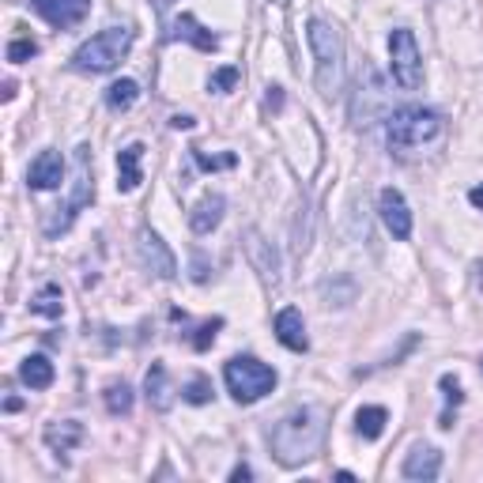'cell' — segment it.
Listing matches in <instances>:
<instances>
[{
	"label": "cell",
	"mask_w": 483,
	"mask_h": 483,
	"mask_svg": "<svg viewBox=\"0 0 483 483\" xmlns=\"http://www.w3.org/2000/svg\"><path fill=\"white\" fill-rule=\"evenodd\" d=\"M246 257L253 264V272H257L268 288H276L280 283V253L272 242H264L261 231H246Z\"/></svg>",
	"instance_id": "12"
},
{
	"label": "cell",
	"mask_w": 483,
	"mask_h": 483,
	"mask_svg": "<svg viewBox=\"0 0 483 483\" xmlns=\"http://www.w3.org/2000/svg\"><path fill=\"white\" fill-rule=\"evenodd\" d=\"M389 61H393V80L401 83L404 91H416L423 83V57L416 46V34L408 27H396L389 34Z\"/></svg>",
	"instance_id": "7"
},
{
	"label": "cell",
	"mask_w": 483,
	"mask_h": 483,
	"mask_svg": "<svg viewBox=\"0 0 483 483\" xmlns=\"http://www.w3.org/2000/svg\"><path fill=\"white\" fill-rule=\"evenodd\" d=\"M95 201V181H91V148L80 144L76 148V178H73V196H68L65 208H57V216L46 223V234H61L73 226V219L80 216V208H88Z\"/></svg>",
	"instance_id": "6"
},
{
	"label": "cell",
	"mask_w": 483,
	"mask_h": 483,
	"mask_svg": "<svg viewBox=\"0 0 483 483\" xmlns=\"http://www.w3.org/2000/svg\"><path fill=\"white\" fill-rule=\"evenodd\" d=\"M231 479H234V483H242V479H253V468H249V464H238L234 472H231Z\"/></svg>",
	"instance_id": "35"
},
{
	"label": "cell",
	"mask_w": 483,
	"mask_h": 483,
	"mask_svg": "<svg viewBox=\"0 0 483 483\" xmlns=\"http://www.w3.org/2000/svg\"><path fill=\"white\" fill-rule=\"evenodd\" d=\"M306 42L310 53H314V83L325 98L340 95V83H344V38L333 23L325 19H310L306 23Z\"/></svg>",
	"instance_id": "2"
},
{
	"label": "cell",
	"mask_w": 483,
	"mask_h": 483,
	"mask_svg": "<svg viewBox=\"0 0 483 483\" xmlns=\"http://www.w3.org/2000/svg\"><path fill=\"white\" fill-rule=\"evenodd\" d=\"M268 106H272V110L283 106V91H280V88H268Z\"/></svg>",
	"instance_id": "36"
},
{
	"label": "cell",
	"mask_w": 483,
	"mask_h": 483,
	"mask_svg": "<svg viewBox=\"0 0 483 483\" xmlns=\"http://www.w3.org/2000/svg\"><path fill=\"white\" fill-rule=\"evenodd\" d=\"M129 50H133V27H106V31L91 34L73 53V68L83 76H103V73H113Z\"/></svg>",
	"instance_id": "3"
},
{
	"label": "cell",
	"mask_w": 483,
	"mask_h": 483,
	"mask_svg": "<svg viewBox=\"0 0 483 483\" xmlns=\"http://www.w3.org/2000/svg\"><path fill=\"white\" fill-rule=\"evenodd\" d=\"M170 38H174V42H189V46L204 50V53L219 50V38L211 34L208 27H201V23H196V16H189V12H181V16L174 19V31H170Z\"/></svg>",
	"instance_id": "18"
},
{
	"label": "cell",
	"mask_w": 483,
	"mask_h": 483,
	"mask_svg": "<svg viewBox=\"0 0 483 483\" xmlns=\"http://www.w3.org/2000/svg\"><path fill=\"white\" fill-rule=\"evenodd\" d=\"M401 476H404V479H423V483L438 479V476H442V449L427 446V442L411 446L408 457H404V464H401Z\"/></svg>",
	"instance_id": "13"
},
{
	"label": "cell",
	"mask_w": 483,
	"mask_h": 483,
	"mask_svg": "<svg viewBox=\"0 0 483 483\" xmlns=\"http://www.w3.org/2000/svg\"><path fill=\"white\" fill-rule=\"evenodd\" d=\"M31 8L50 27H57V31H68V27H76V23L88 19L91 0H31Z\"/></svg>",
	"instance_id": "10"
},
{
	"label": "cell",
	"mask_w": 483,
	"mask_h": 483,
	"mask_svg": "<svg viewBox=\"0 0 483 483\" xmlns=\"http://www.w3.org/2000/svg\"><path fill=\"white\" fill-rule=\"evenodd\" d=\"M223 211H226V201H223V193H208L196 201V208L189 211V226H193V234H211L216 226L223 223Z\"/></svg>",
	"instance_id": "16"
},
{
	"label": "cell",
	"mask_w": 483,
	"mask_h": 483,
	"mask_svg": "<svg viewBox=\"0 0 483 483\" xmlns=\"http://www.w3.org/2000/svg\"><path fill=\"white\" fill-rule=\"evenodd\" d=\"M181 396H186L189 404H208L211 401V378H204V374H196L186 389H181Z\"/></svg>",
	"instance_id": "27"
},
{
	"label": "cell",
	"mask_w": 483,
	"mask_h": 483,
	"mask_svg": "<svg viewBox=\"0 0 483 483\" xmlns=\"http://www.w3.org/2000/svg\"><path fill=\"white\" fill-rule=\"evenodd\" d=\"M103 401H106L110 416H129V411H133V389H129V381H110L106 393H103Z\"/></svg>",
	"instance_id": "25"
},
{
	"label": "cell",
	"mask_w": 483,
	"mask_h": 483,
	"mask_svg": "<svg viewBox=\"0 0 483 483\" xmlns=\"http://www.w3.org/2000/svg\"><path fill=\"white\" fill-rule=\"evenodd\" d=\"M276 340H280V344L288 348V351H298V355L310 348L306 321H303V314H298L295 306H288V310H280V314H276Z\"/></svg>",
	"instance_id": "15"
},
{
	"label": "cell",
	"mask_w": 483,
	"mask_h": 483,
	"mask_svg": "<svg viewBox=\"0 0 483 483\" xmlns=\"http://www.w3.org/2000/svg\"><path fill=\"white\" fill-rule=\"evenodd\" d=\"M325 427H329V411L321 404H303V408L288 411V416L268 431L272 457L283 468H298V464L314 461L325 446Z\"/></svg>",
	"instance_id": "1"
},
{
	"label": "cell",
	"mask_w": 483,
	"mask_h": 483,
	"mask_svg": "<svg viewBox=\"0 0 483 483\" xmlns=\"http://www.w3.org/2000/svg\"><path fill=\"white\" fill-rule=\"evenodd\" d=\"M144 144H129L118 151V193H136L140 181H144V170H140V159H144Z\"/></svg>",
	"instance_id": "17"
},
{
	"label": "cell",
	"mask_w": 483,
	"mask_h": 483,
	"mask_svg": "<svg viewBox=\"0 0 483 483\" xmlns=\"http://www.w3.org/2000/svg\"><path fill=\"white\" fill-rule=\"evenodd\" d=\"M42 438H46V446L57 453V457H65V453H73L83 442V427L76 419H61V423H50Z\"/></svg>",
	"instance_id": "20"
},
{
	"label": "cell",
	"mask_w": 483,
	"mask_h": 483,
	"mask_svg": "<svg viewBox=\"0 0 483 483\" xmlns=\"http://www.w3.org/2000/svg\"><path fill=\"white\" fill-rule=\"evenodd\" d=\"M468 201H472V208H483V186H476V189H468Z\"/></svg>",
	"instance_id": "37"
},
{
	"label": "cell",
	"mask_w": 483,
	"mask_h": 483,
	"mask_svg": "<svg viewBox=\"0 0 483 483\" xmlns=\"http://www.w3.org/2000/svg\"><path fill=\"white\" fill-rule=\"evenodd\" d=\"M170 125H174V129H193V118H189V113H174V118H170Z\"/></svg>",
	"instance_id": "34"
},
{
	"label": "cell",
	"mask_w": 483,
	"mask_h": 483,
	"mask_svg": "<svg viewBox=\"0 0 483 483\" xmlns=\"http://www.w3.org/2000/svg\"><path fill=\"white\" fill-rule=\"evenodd\" d=\"M193 159H196V166H201V170H231L238 163L234 155H208L201 148H193Z\"/></svg>",
	"instance_id": "28"
},
{
	"label": "cell",
	"mask_w": 483,
	"mask_h": 483,
	"mask_svg": "<svg viewBox=\"0 0 483 483\" xmlns=\"http://www.w3.org/2000/svg\"><path fill=\"white\" fill-rule=\"evenodd\" d=\"M438 386H442V396L449 404H461L464 401V389H461V381L453 378V374H442V381H438Z\"/></svg>",
	"instance_id": "32"
},
{
	"label": "cell",
	"mask_w": 483,
	"mask_h": 483,
	"mask_svg": "<svg viewBox=\"0 0 483 483\" xmlns=\"http://www.w3.org/2000/svg\"><path fill=\"white\" fill-rule=\"evenodd\" d=\"M310 249V201L298 204V216H295V253L303 257Z\"/></svg>",
	"instance_id": "26"
},
{
	"label": "cell",
	"mask_w": 483,
	"mask_h": 483,
	"mask_svg": "<svg viewBox=\"0 0 483 483\" xmlns=\"http://www.w3.org/2000/svg\"><path fill=\"white\" fill-rule=\"evenodd\" d=\"M144 393H148V404H151L155 411H170V408H174V386H170V374H166L163 363H151V366H148Z\"/></svg>",
	"instance_id": "19"
},
{
	"label": "cell",
	"mask_w": 483,
	"mask_h": 483,
	"mask_svg": "<svg viewBox=\"0 0 483 483\" xmlns=\"http://www.w3.org/2000/svg\"><path fill=\"white\" fill-rule=\"evenodd\" d=\"M378 211H381V223H386V231L396 238V242H408L411 238V211H408V201L401 189H381L378 196Z\"/></svg>",
	"instance_id": "11"
},
{
	"label": "cell",
	"mask_w": 483,
	"mask_h": 483,
	"mask_svg": "<svg viewBox=\"0 0 483 483\" xmlns=\"http://www.w3.org/2000/svg\"><path fill=\"white\" fill-rule=\"evenodd\" d=\"M136 98H140V83H136V80H118V83H110V88H106V106H110L113 113L133 110Z\"/></svg>",
	"instance_id": "23"
},
{
	"label": "cell",
	"mask_w": 483,
	"mask_h": 483,
	"mask_svg": "<svg viewBox=\"0 0 483 483\" xmlns=\"http://www.w3.org/2000/svg\"><path fill=\"white\" fill-rule=\"evenodd\" d=\"M31 57H38V42L34 38H16L8 46V61L12 65H23V61H31Z\"/></svg>",
	"instance_id": "29"
},
{
	"label": "cell",
	"mask_w": 483,
	"mask_h": 483,
	"mask_svg": "<svg viewBox=\"0 0 483 483\" xmlns=\"http://www.w3.org/2000/svg\"><path fill=\"white\" fill-rule=\"evenodd\" d=\"M386 423H389V411L381 404H366L355 411V431H359L366 442H378V438L386 434Z\"/></svg>",
	"instance_id": "22"
},
{
	"label": "cell",
	"mask_w": 483,
	"mask_h": 483,
	"mask_svg": "<svg viewBox=\"0 0 483 483\" xmlns=\"http://www.w3.org/2000/svg\"><path fill=\"white\" fill-rule=\"evenodd\" d=\"M479 366H483V363H479Z\"/></svg>",
	"instance_id": "40"
},
{
	"label": "cell",
	"mask_w": 483,
	"mask_h": 483,
	"mask_svg": "<svg viewBox=\"0 0 483 483\" xmlns=\"http://www.w3.org/2000/svg\"><path fill=\"white\" fill-rule=\"evenodd\" d=\"M272 4H276V8H288V4H291V0H272Z\"/></svg>",
	"instance_id": "39"
},
{
	"label": "cell",
	"mask_w": 483,
	"mask_h": 483,
	"mask_svg": "<svg viewBox=\"0 0 483 483\" xmlns=\"http://www.w3.org/2000/svg\"><path fill=\"white\" fill-rule=\"evenodd\" d=\"M136 249H140V264H144L155 280H174V276H178L174 253H170V246L151 231V226H144V231H140Z\"/></svg>",
	"instance_id": "8"
},
{
	"label": "cell",
	"mask_w": 483,
	"mask_h": 483,
	"mask_svg": "<svg viewBox=\"0 0 483 483\" xmlns=\"http://www.w3.org/2000/svg\"><path fill=\"white\" fill-rule=\"evenodd\" d=\"M65 181V159H61V151H42L38 159L31 163V170H27V186L38 189V193H50L57 189Z\"/></svg>",
	"instance_id": "14"
},
{
	"label": "cell",
	"mask_w": 483,
	"mask_h": 483,
	"mask_svg": "<svg viewBox=\"0 0 483 483\" xmlns=\"http://www.w3.org/2000/svg\"><path fill=\"white\" fill-rule=\"evenodd\" d=\"M238 80H242L238 68H234V65H223V68H216V73H211V91H231Z\"/></svg>",
	"instance_id": "31"
},
{
	"label": "cell",
	"mask_w": 483,
	"mask_h": 483,
	"mask_svg": "<svg viewBox=\"0 0 483 483\" xmlns=\"http://www.w3.org/2000/svg\"><path fill=\"white\" fill-rule=\"evenodd\" d=\"M12 98H16V83L8 80V83H4V103H12Z\"/></svg>",
	"instance_id": "38"
},
{
	"label": "cell",
	"mask_w": 483,
	"mask_h": 483,
	"mask_svg": "<svg viewBox=\"0 0 483 483\" xmlns=\"http://www.w3.org/2000/svg\"><path fill=\"white\" fill-rule=\"evenodd\" d=\"M19 378H23V386H31V389H50L57 371L46 355H27L23 366H19Z\"/></svg>",
	"instance_id": "21"
},
{
	"label": "cell",
	"mask_w": 483,
	"mask_h": 483,
	"mask_svg": "<svg viewBox=\"0 0 483 483\" xmlns=\"http://www.w3.org/2000/svg\"><path fill=\"white\" fill-rule=\"evenodd\" d=\"M223 329V318H211V321H204L201 329H196V336H193V348L196 351H208L211 348V340H216V333Z\"/></svg>",
	"instance_id": "30"
},
{
	"label": "cell",
	"mask_w": 483,
	"mask_h": 483,
	"mask_svg": "<svg viewBox=\"0 0 483 483\" xmlns=\"http://www.w3.org/2000/svg\"><path fill=\"white\" fill-rule=\"evenodd\" d=\"M31 314H42V318H61L65 314V295L57 283H46V288L31 298Z\"/></svg>",
	"instance_id": "24"
},
{
	"label": "cell",
	"mask_w": 483,
	"mask_h": 483,
	"mask_svg": "<svg viewBox=\"0 0 483 483\" xmlns=\"http://www.w3.org/2000/svg\"><path fill=\"white\" fill-rule=\"evenodd\" d=\"M386 83H381V76L374 73L371 65L363 68V76H359V95H355V110H351V118L355 125H371L378 118V110H386Z\"/></svg>",
	"instance_id": "9"
},
{
	"label": "cell",
	"mask_w": 483,
	"mask_h": 483,
	"mask_svg": "<svg viewBox=\"0 0 483 483\" xmlns=\"http://www.w3.org/2000/svg\"><path fill=\"white\" fill-rule=\"evenodd\" d=\"M446 133L442 113H434L427 106H401L389 113L386 136L393 151H411V148H427Z\"/></svg>",
	"instance_id": "4"
},
{
	"label": "cell",
	"mask_w": 483,
	"mask_h": 483,
	"mask_svg": "<svg viewBox=\"0 0 483 483\" xmlns=\"http://www.w3.org/2000/svg\"><path fill=\"white\" fill-rule=\"evenodd\" d=\"M193 280H196V283H208V261H204V253H193Z\"/></svg>",
	"instance_id": "33"
},
{
	"label": "cell",
	"mask_w": 483,
	"mask_h": 483,
	"mask_svg": "<svg viewBox=\"0 0 483 483\" xmlns=\"http://www.w3.org/2000/svg\"><path fill=\"white\" fill-rule=\"evenodd\" d=\"M223 381H226V393H231L238 404H257L261 396L276 389V371L268 363H261L257 355H234V359L223 366Z\"/></svg>",
	"instance_id": "5"
}]
</instances>
